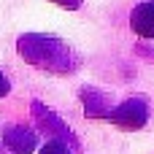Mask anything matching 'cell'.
Masks as SVG:
<instances>
[{"mask_svg":"<svg viewBox=\"0 0 154 154\" xmlns=\"http://www.w3.org/2000/svg\"><path fill=\"white\" fill-rule=\"evenodd\" d=\"M146 116H149V111H146V106H143L141 100H127L125 106H119V108L111 114V119H114L119 127H125V130H138V127H143V125H146Z\"/></svg>","mask_w":154,"mask_h":154,"instance_id":"cell-1","label":"cell"},{"mask_svg":"<svg viewBox=\"0 0 154 154\" xmlns=\"http://www.w3.org/2000/svg\"><path fill=\"white\" fill-rule=\"evenodd\" d=\"M130 24H133V30L141 35V38H154V3H141L135 11H133V16H130Z\"/></svg>","mask_w":154,"mask_h":154,"instance_id":"cell-2","label":"cell"},{"mask_svg":"<svg viewBox=\"0 0 154 154\" xmlns=\"http://www.w3.org/2000/svg\"><path fill=\"white\" fill-rule=\"evenodd\" d=\"M41 154H70V152H68V146L62 141H46V146L41 149Z\"/></svg>","mask_w":154,"mask_h":154,"instance_id":"cell-3","label":"cell"},{"mask_svg":"<svg viewBox=\"0 0 154 154\" xmlns=\"http://www.w3.org/2000/svg\"><path fill=\"white\" fill-rule=\"evenodd\" d=\"M8 89H11V84H8V79H5V73L0 70V97H3V95H5Z\"/></svg>","mask_w":154,"mask_h":154,"instance_id":"cell-4","label":"cell"},{"mask_svg":"<svg viewBox=\"0 0 154 154\" xmlns=\"http://www.w3.org/2000/svg\"><path fill=\"white\" fill-rule=\"evenodd\" d=\"M152 3H154V0H152Z\"/></svg>","mask_w":154,"mask_h":154,"instance_id":"cell-5","label":"cell"}]
</instances>
